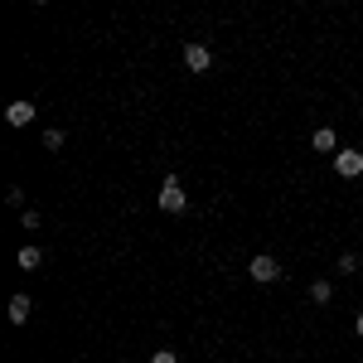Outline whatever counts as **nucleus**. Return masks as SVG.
Masks as SVG:
<instances>
[{
    "mask_svg": "<svg viewBox=\"0 0 363 363\" xmlns=\"http://www.w3.org/2000/svg\"><path fill=\"white\" fill-rule=\"evenodd\" d=\"M330 296H335L330 281H315V286H310V301H315V306H330Z\"/></svg>",
    "mask_w": 363,
    "mask_h": 363,
    "instance_id": "nucleus-9",
    "label": "nucleus"
},
{
    "mask_svg": "<svg viewBox=\"0 0 363 363\" xmlns=\"http://www.w3.org/2000/svg\"><path fill=\"white\" fill-rule=\"evenodd\" d=\"M208 63H213L208 44H194V39H189V44H184V68H189V73H208Z\"/></svg>",
    "mask_w": 363,
    "mask_h": 363,
    "instance_id": "nucleus-3",
    "label": "nucleus"
},
{
    "mask_svg": "<svg viewBox=\"0 0 363 363\" xmlns=\"http://www.w3.org/2000/svg\"><path fill=\"white\" fill-rule=\"evenodd\" d=\"M20 223H25V233H34V228H39V213H34V208H25V213H20Z\"/></svg>",
    "mask_w": 363,
    "mask_h": 363,
    "instance_id": "nucleus-14",
    "label": "nucleus"
},
{
    "mask_svg": "<svg viewBox=\"0 0 363 363\" xmlns=\"http://www.w3.org/2000/svg\"><path fill=\"white\" fill-rule=\"evenodd\" d=\"M44 145L49 150H63V131H44Z\"/></svg>",
    "mask_w": 363,
    "mask_h": 363,
    "instance_id": "nucleus-13",
    "label": "nucleus"
},
{
    "mask_svg": "<svg viewBox=\"0 0 363 363\" xmlns=\"http://www.w3.org/2000/svg\"><path fill=\"white\" fill-rule=\"evenodd\" d=\"M15 262H20V267H25V272H34V267H39V262H44V252L34 247V242H25V247L15 252Z\"/></svg>",
    "mask_w": 363,
    "mask_h": 363,
    "instance_id": "nucleus-8",
    "label": "nucleus"
},
{
    "mask_svg": "<svg viewBox=\"0 0 363 363\" xmlns=\"http://www.w3.org/2000/svg\"><path fill=\"white\" fill-rule=\"evenodd\" d=\"M339 272H344V277H349V272H359V257H354V252H344V257H339Z\"/></svg>",
    "mask_w": 363,
    "mask_h": 363,
    "instance_id": "nucleus-11",
    "label": "nucleus"
},
{
    "mask_svg": "<svg viewBox=\"0 0 363 363\" xmlns=\"http://www.w3.org/2000/svg\"><path fill=\"white\" fill-rule=\"evenodd\" d=\"M335 169L344 174V179H359V174H363V150H339Z\"/></svg>",
    "mask_w": 363,
    "mask_h": 363,
    "instance_id": "nucleus-4",
    "label": "nucleus"
},
{
    "mask_svg": "<svg viewBox=\"0 0 363 363\" xmlns=\"http://www.w3.org/2000/svg\"><path fill=\"white\" fill-rule=\"evenodd\" d=\"M5 203H15V208L25 213V189H20V184H10V189H5Z\"/></svg>",
    "mask_w": 363,
    "mask_h": 363,
    "instance_id": "nucleus-10",
    "label": "nucleus"
},
{
    "mask_svg": "<svg viewBox=\"0 0 363 363\" xmlns=\"http://www.w3.org/2000/svg\"><path fill=\"white\" fill-rule=\"evenodd\" d=\"M354 335H359V339H363V315H359V320H354Z\"/></svg>",
    "mask_w": 363,
    "mask_h": 363,
    "instance_id": "nucleus-15",
    "label": "nucleus"
},
{
    "mask_svg": "<svg viewBox=\"0 0 363 363\" xmlns=\"http://www.w3.org/2000/svg\"><path fill=\"white\" fill-rule=\"evenodd\" d=\"M34 102H10V107H5V121H10V126H29V121H34Z\"/></svg>",
    "mask_w": 363,
    "mask_h": 363,
    "instance_id": "nucleus-5",
    "label": "nucleus"
},
{
    "mask_svg": "<svg viewBox=\"0 0 363 363\" xmlns=\"http://www.w3.org/2000/svg\"><path fill=\"white\" fill-rule=\"evenodd\" d=\"M310 145H315V150H325V155H330V150H339V136H335V131H330V126H320V131H315V136H310Z\"/></svg>",
    "mask_w": 363,
    "mask_h": 363,
    "instance_id": "nucleus-7",
    "label": "nucleus"
},
{
    "mask_svg": "<svg viewBox=\"0 0 363 363\" xmlns=\"http://www.w3.org/2000/svg\"><path fill=\"white\" fill-rule=\"evenodd\" d=\"M150 363H179V354H174V349H155V354H150Z\"/></svg>",
    "mask_w": 363,
    "mask_h": 363,
    "instance_id": "nucleus-12",
    "label": "nucleus"
},
{
    "mask_svg": "<svg viewBox=\"0 0 363 363\" xmlns=\"http://www.w3.org/2000/svg\"><path fill=\"white\" fill-rule=\"evenodd\" d=\"M160 208H165V213H184V184H179L174 174L160 184Z\"/></svg>",
    "mask_w": 363,
    "mask_h": 363,
    "instance_id": "nucleus-2",
    "label": "nucleus"
},
{
    "mask_svg": "<svg viewBox=\"0 0 363 363\" xmlns=\"http://www.w3.org/2000/svg\"><path fill=\"white\" fill-rule=\"evenodd\" d=\"M29 310H34V301H29V296H10L5 315H10V325H29Z\"/></svg>",
    "mask_w": 363,
    "mask_h": 363,
    "instance_id": "nucleus-6",
    "label": "nucleus"
},
{
    "mask_svg": "<svg viewBox=\"0 0 363 363\" xmlns=\"http://www.w3.org/2000/svg\"><path fill=\"white\" fill-rule=\"evenodd\" d=\"M247 277L257 281V286H272V281H281V262L267 257V252H257V257L247 262Z\"/></svg>",
    "mask_w": 363,
    "mask_h": 363,
    "instance_id": "nucleus-1",
    "label": "nucleus"
}]
</instances>
